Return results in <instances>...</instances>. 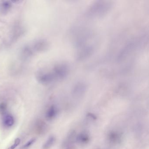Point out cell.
Instances as JSON below:
<instances>
[{"label": "cell", "mask_w": 149, "mask_h": 149, "mask_svg": "<svg viewBox=\"0 0 149 149\" xmlns=\"http://www.w3.org/2000/svg\"><path fill=\"white\" fill-rule=\"evenodd\" d=\"M35 141H36L35 139H32L31 140L28 141V142L25 144V145H24V146H23V148L24 149L28 148V147H30L31 145H32L33 144H34V143L35 142Z\"/></svg>", "instance_id": "10"}, {"label": "cell", "mask_w": 149, "mask_h": 149, "mask_svg": "<svg viewBox=\"0 0 149 149\" xmlns=\"http://www.w3.org/2000/svg\"><path fill=\"white\" fill-rule=\"evenodd\" d=\"M36 79L39 82L43 85L50 84L55 81L51 71L40 70L36 74Z\"/></svg>", "instance_id": "2"}, {"label": "cell", "mask_w": 149, "mask_h": 149, "mask_svg": "<svg viewBox=\"0 0 149 149\" xmlns=\"http://www.w3.org/2000/svg\"><path fill=\"white\" fill-rule=\"evenodd\" d=\"M12 4L9 0H1L0 1V13L2 14H8L11 10Z\"/></svg>", "instance_id": "5"}, {"label": "cell", "mask_w": 149, "mask_h": 149, "mask_svg": "<svg viewBox=\"0 0 149 149\" xmlns=\"http://www.w3.org/2000/svg\"><path fill=\"white\" fill-rule=\"evenodd\" d=\"M34 52L32 45H26L23 46L21 50V56L23 59H28L34 55Z\"/></svg>", "instance_id": "4"}, {"label": "cell", "mask_w": 149, "mask_h": 149, "mask_svg": "<svg viewBox=\"0 0 149 149\" xmlns=\"http://www.w3.org/2000/svg\"><path fill=\"white\" fill-rule=\"evenodd\" d=\"M56 113H57V110H56V108L53 106H51L48 110L46 113V116L47 118L49 119H52L56 116Z\"/></svg>", "instance_id": "7"}, {"label": "cell", "mask_w": 149, "mask_h": 149, "mask_svg": "<svg viewBox=\"0 0 149 149\" xmlns=\"http://www.w3.org/2000/svg\"><path fill=\"white\" fill-rule=\"evenodd\" d=\"M3 123L4 125L7 127H11L14 123V119L10 115H5L3 120Z\"/></svg>", "instance_id": "6"}, {"label": "cell", "mask_w": 149, "mask_h": 149, "mask_svg": "<svg viewBox=\"0 0 149 149\" xmlns=\"http://www.w3.org/2000/svg\"><path fill=\"white\" fill-rule=\"evenodd\" d=\"M7 109V105L5 103L0 104V113H4Z\"/></svg>", "instance_id": "11"}, {"label": "cell", "mask_w": 149, "mask_h": 149, "mask_svg": "<svg viewBox=\"0 0 149 149\" xmlns=\"http://www.w3.org/2000/svg\"><path fill=\"white\" fill-rule=\"evenodd\" d=\"M20 142H21V140H20L19 138H17L14 141V144L10 146L9 148L8 149H14L18 146L19 145V144L20 143Z\"/></svg>", "instance_id": "9"}, {"label": "cell", "mask_w": 149, "mask_h": 149, "mask_svg": "<svg viewBox=\"0 0 149 149\" xmlns=\"http://www.w3.org/2000/svg\"><path fill=\"white\" fill-rule=\"evenodd\" d=\"M113 3L110 1H99L90 7L87 15L94 18H100L107 14L111 9Z\"/></svg>", "instance_id": "1"}, {"label": "cell", "mask_w": 149, "mask_h": 149, "mask_svg": "<svg viewBox=\"0 0 149 149\" xmlns=\"http://www.w3.org/2000/svg\"><path fill=\"white\" fill-rule=\"evenodd\" d=\"M54 138L53 137H51L48 139V140L46 141V142L44 145L43 148L45 149L49 148L52 146V145L54 144Z\"/></svg>", "instance_id": "8"}, {"label": "cell", "mask_w": 149, "mask_h": 149, "mask_svg": "<svg viewBox=\"0 0 149 149\" xmlns=\"http://www.w3.org/2000/svg\"><path fill=\"white\" fill-rule=\"evenodd\" d=\"M32 47L35 53H41L46 50L49 47V43L45 39H40L34 42Z\"/></svg>", "instance_id": "3"}]
</instances>
